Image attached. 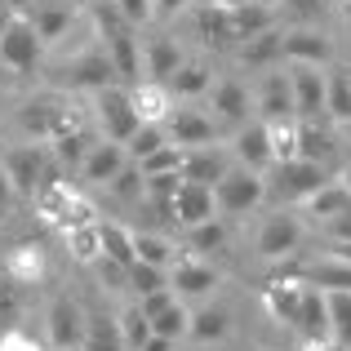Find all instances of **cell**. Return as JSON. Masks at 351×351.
<instances>
[{"instance_id": "1", "label": "cell", "mask_w": 351, "mask_h": 351, "mask_svg": "<svg viewBox=\"0 0 351 351\" xmlns=\"http://www.w3.org/2000/svg\"><path fill=\"white\" fill-rule=\"evenodd\" d=\"M0 165H5L9 182H14V196H40L49 182H58V156H53L49 143H27V147H9L5 156H0Z\"/></svg>"}, {"instance_id": "2", "label": "cell", "mask_w": 351, "mask_h": 351, "mask_svg": "<svg viewBox=\"0 0 351 351\" xmlns=\"http://www.w3.org/2000/svg\"><path fill=\"white\" fill-rule=\"evenodd\" d=\"M80 116H76V103L62 94H40V98H27L18 107V129H23L32 143H53L58 134L76 129Z\"/></svg>"}, {"instance_id": "3", "label": "cell", "mask_w": 351, "mask_h": 351, "mask_svg": "<svg viewBox=\"0 0 351 351\" xmlns=\"http://www.w3.org/2000/svg\"><path fill=\"white\" fill-rule=\"evenodd\" d=\"M329 178H334V173H329V165H320V160H302V156L276 160L271 178H267V200H276V205H302V200Z\"/></svg>"}, {"instance_id": "4", "label": "cell", "mask_w": 351, "mask_h": 351, "mask_svg": "<svg viewBox=\"0 0 351 351\" xmlns=\"http://www.w3.org/2000/svg\"><path fill=\"white\" fill-rule=\"evenodd\" d=\"M40 53H45V40L36 36L32 18L27 14H14L0 32V67L14 71V76H32L40 67Z\"/></svg>"}, {"instance_id": "5", "label": "cell", "mask_w": 351, "mask_h": 351, "mask_svg": "<svg viewBox=\"0 0 351 351\" xmlns=\"http://www.w3.org/2000/svg\"><path fill=\"white\" fill-rule=\"evenodd\" d=\"M94 112H98V125H103V138H112V143H129L134 129L143 125V116L134 107V89L116 85V80L94 89Z\"/></svg>"}, {"instance_id": "6", "label": "cell", "mask_w": 351, "mask_h": 351, "mask_svg": "<svg viewBox=\"0 0 351 351\" xmlns=\"http://www.w3.org/2000/svg\"><path fill=\"white\" fill-rule=\"evenodd\" d=\"M214 200H218V214H249L267 200V178L249 165H232L214 182Z\"/></svg>"}, {"instance_id": "7", "label": "cell", "mask_w": 351, "mask_h": 351, "mask_svg": "<svg viewBox=\"0 0 351 351\" xmlns=\"http://www.w3.org/2000/svg\"><path fill=\"white\" fill-rule=\"evenodd\" d=\"M302 218L289 214V205H280L276 214H267L263 223H258V254L267 258V263H285V258H293L302 249Z\"/></svg>"}, {"instance_id": "8", "label": "cell", "mask_w": 351, "mask_h": 351, "mask_svg": "<svg viewBox=\"0 0 351 351\" xmlns=\"http://www.w3.org/2000/svg\"><path fill=\"white\" fill-rule=\"evenodd\" d=\"M53 80H58L62 89H103V85H112V80H120V76H116L112 58H107V49L94 45V49L76 53L71 62H62V67L53 71Z\"/></svg>"}, {"instance_id": "9", "label": "cell", "mask_w": 351, "mask_h": 351, "mask_svg": "<svg viewBox=\"0 0 351 351\" xmlns=\"http://www.w3.org/2000/svg\"><path fill=\"white\" fill-rule=\"evenodd\" d=\"M289 85H293V116L298 120H320L325 116V67L311 62H289Z\"/></svg>"}, {"instance_id": "10", "label": "cell", "mask_w": 351, "mask_h": 351, "mask_svg": "<svg viewBox=\"0 0 351 351\" xmlns=\"http://www.w3.org/2000/svg\"><path fill=\"white\" fill-rule=\"evenodd\" d=\"M218 120L205 116V112H191V107H173L169 116H165V134H169L173 147H209L218 143Z\"/></svg>"}, {"instance_id": "11", "label": "cell", "mask_w": 351, "mask_h": 351, "mask_svg": "<svg viewBox=\"0 0 351 351\" xmlns=\"http://www.w3.org/2000/svg\"><path fill=\"white\" fill-rule=\"evenodd\" d=\"M45 325H49V347H53V351L80 347V338H85V307H80L71 293H58V298L49 302V316H45Z\"/></svg>"}, {"instance_id": "12", "label": "cell", "mask_w": 351, "mask_h": 351, "mask_svg": "<svg viewBox=\"0 0 351 351\" xmlns=\"http://www.w3.org/2000/svg\"><path fill=\"white\" fill-rule=\"evenodd\" d=\"M280 58L285 62H311V67H329L334 62V45L316 27H293L280 36Z\"/></svg>"}, {"instance_id": "13", "label": "cell", "mask_w": 351, "mask_h": 351, "mask_svg": "<svg viewBox=\"0 0 351 351\" xmlns=\"http://www.w3.org/2000/svg\"><path fill=\"white\" fill-rule=\"evenodd\" d=\"M232 156L240 165H249V169H271L276 156H271V129H267V120H245V125L236 129L232 138Z\"/></svg>"}, {"instance_id": "14", "label": "cell", "mask_w": 351, "mask_h": 351, "mask_svg": "<svg viewBox=\"0 0 351 351\" xmlns=\"http://www.w3.org/2000/svg\"><path fill=\"white\" fill-rule=\"evenodd\" d=\"M205 218H218L214 187H209V182L182 178L178 196H173V223H178V227H196V223H205Z\"/></svg>"}, {"instance_id": "15", "label": "cell", "mask_w": 351, "mask_h": 351, "mask_svg": "<svg viewBox=\"0 0 351 351\" xmlns=\"http://www.w3.org/2000/svg\"><path fill=\"white\" fill-rule=\"evenodd\" d=\"M169 289L178 298H205L209 289H218V271L209 263H200L196 254H187L169 267Z\"/></svg>"}, {"instance_id": "16", "label": "cell", "mask_w": 351, "mask_h": 351, "mask_svg": "<svg viewBox=\"0 0 351 351\" xmlns=\"http://www.w3.org/2000/svg\"><path fill=\"white\" fill-rule=\"evenodd\" d=\"M129 165V152H125V143H112V138H103V143H94L89 147V156L80 160V178L85 182H98V187H107V182L116 178L120 169Z\"/></svg>"}, {"instance_id": "17", "label": "cell", "mask_w": 351, "mask_h": 351, "mask_svg": "<svg viewBox=\"0 0 351 351\" xmlns=\"http://www.w3.org/2000/svg\"><path fill=\"white\" fill-rule=\"evenodd\" d=\"M298 329L307 343H334V334H329V298L325 289H316V285H302V307H298Z\"/></svg>"}, {"instance_id": "18", "label": "cell", "mask_w": 351, "mask_h": 351, "mask_svg": "<svg viewBox=\"0 0 351 351\" xmlns=\"http://www.w3.org/2000/svg\"><path fill=\"white\" fill-rule=\"evenodd\" d=\"M254 112H258V120H285V116H293V85H289V71H271V76H263L258 98H254Z\"/></svg>"}, {"instance_id": "19", "label": "cell", "mask_w": 351, "mask_h": 351, "mask_svg": "<svg viewBox=\"0 0 351 351\" xmlns=\"http://www.w3.org/2000/svg\"><path fill=\"white\" fill-rule=\"evenodd\" d=\"M27 18H32L36 36H40L45 45H53V40H62V36H67L71 18H76V5H67V0H32Z\"/></svg>"}, {"instance_id": "20", "label": "cell", "mask_w": 351, "mask_h": 351, "mask_svg": "<svg viewBox=\"0 0 351 351\" xmlns=\"http://www.w3.org/2000/svg\"><path fill=\"white\" fill-rule=\"evenodd\" d=\"M209 103H214V120L218 125H245L249 120V89L240 80H218L209 85Z\"/></svg>"}, {"instance_id": "21", "label": "cell", "mask_w": 351, "mask_h": 351, "mask_svg": "<svg viewBox=\"0 0 351 351\" xmlns=\"http://www.w3.org/2000/svg\"><path fill=\"white\" fill-rule=\"evenodd\" d=\"M227 169H232V160H227V152H218L214 143L209 147H182V178L209 182V187H214Z\"/></svg>"}, {"instance_id": "22", "label": "cell", "mask_w": 351, "mask_h": 351, "mask_svg": "<svg viewBox=\"0 0 351 351\" xmlns=\"http://www.w3.org/2000/svg\"><path fill=\"white\" fill-rule=\"evenodd\" d=\"M263 307L276 325H298V307H302V285L298 280H280L276 276L263 289Z\"/></svg>"}, {"instance_id": "23", "label": "cell", "mask_w": 351, "mask_h": 351, "mask_svg": "<svg viewBox=\"0 0 351 351\" xmlns=\"http://www.w3.org/2000/svg\"><path fill=\"white\" fill-rule=\"evenodd\" d=\"M302 209H307V218H316V223H325V218L343 214V209H351V182H347V178L320 182V187L311 191L307 200H302Z\"/></svg>"}, {"instance_id": "24", "label": "cell", "mask_w": 351, "mask_h": 351, "mask_svg": "<svg viewBox=\"0 0 351 351\" xmlns=\"http://www.w3.org/2000/svg\"><path fill=\"white\" fill-rule=\"evenodd\" d=\"M165 85H169L173 98H200V94H209V85H214V71H209L205 58H182L178 71H173Z\"/></svg>"}, {"instance_id": "25", "label": "cell", "mask_w": 351, "mask_h": 351, "mask_svg": "<svg viewBox=\"0 0 351 351\" xmlns=\"http://www.w3.org/2000/svg\"><path fill=\"white\" fill-rule=\"evenodd\" d=\"M134 107H138V116L143 120H160L165 125V116L173 112V94H169V85H165V80H134Z\"/></svg>"}, {"instance_id": "26", "label": "cell", "mask_w": 351, "mask_h": 351, "mask_svg": "<svg viewBox=\"0 0 351 351\" xmlns=\"http://www.w3.org/2000/svg\"><path fill=\"white\" fill-rule=\"evenodd\" d=\"M334 152H338L334 129H325L320 120H298V156H302V160L329 165V160H334Z\"/></svg>"}, {"instance_id": "27", "label": "cell", "mask_w": 351, "mask_h": 351, "mask_svg": "<svg viewBox=\"0 0 351 351\" xmlns=\"http://www.w3.org/2000/svg\"><path fill=\"white\" fill-rule=\"evenodd\" d=\"M5 276L18 280L23 289H32V285L45 276V249L40 245H14L9 258H5Z\"/></svg>"}, {"instance_id": "28", "label": "cell", "mask_w": 351, "mask_h": 351, "mask_svg": "<svg viewBox=\"0 0 351 351\" xmlns=\"http://www.w3.org/2000/svg\"><path fill=\"white\" fill-rule=\"evenodd\" d=\"M85 351H129L125 338H120L116 316H103V311H85V338H80Z\"/></svg>"}, {"instance_id": "29", "label": "cell", "mask_w": 351, "mask_h": 351, "mask_svg": "<svg viewBox=\"0 0 351 351\" xmlns=\"http://www.w3.org/2000/svg\"><path fill=\"white\" fill-rule=\"evenodd\" d=\"M325 116L351 125V76L347 67H325Z\"/></svg>"}, {"instance_id": "30", "label": "cell", "mask_w": 351, "mask_h": 351, "mask_svg": "<svg viewBox=\"0 0 351 351\" xmlns=\"http://www.w3.org/2000/svg\"><path fill=\"white\" fill-rule=\"evenodd\" d=\"M196 32L205 36L214 49L236 45V32H232V18H227V5H196Z\"/></svg>"}, {"instance_id": "31", "label": "cell", "mask_w": 351, "mask_h": 351, "mask_svg": "<svg viewBox=\"0 0 351 351\" xmlns=\"http://www.w3.org/2000/svg\"><path fill=\"white\" fill-rule=\"evenodd\" d=\"M178 62H182V49H178V40H169V36H156V40L147 45V53H143V71L152 80H169L173 71H178Z\"/></svg>"}, {"instance_id": "32", "label": "cell", "mask_w": 351, "mask_h": 351, "mask_svg": "<svg viewBox=\"0 0 351 351\" xmlns=\"http://www.w3.org/2000/svg\"><path fill=\"white\" fill-rule=\"evenodd\" d=\"M227 334H232V316H227V307H200V311H191L187 338H196V343H223Z\"/></svg>"}, {"instance_id": "33", "label": "cell", "mask_w": 351, "mask_h": 351, "mask_svg": "<svg viewBox=\"0 0 351 351\" xmlns=\"http://www.w3.org/2000/svg\"><path fill=\"white\" fill-rule=\"evenodd\" d=\"M94 143H98V138L89 134L85 125H76V129H67V134H58L49 147H53V156H58L62 169H80V160L89 156V147H94Z\"/></svg>"}, {"instance_id": "34", "label": "cell", "mask_w": 351, "mask_h": 351, "mask_svg": "<svg viewBox=\"0 0 351 351\" xmlns=\"http://www.w3.org/2000/svg\"><path fill=\"white\" fill-rule=\"evenodd\" d=\"M98 240H103V254H107V258H116V263H125V267L138 263V254H134V232H129V227L98 218Z\"/></svg>"}, {"instance_id": "35", "label": "cell", "mask_w": 351, "mask_h": 351, "mask_svg": "<svg viewBox=\"0 0 351 351\" xmlns=\"http://www.w3.org/2000/svg\"><path fill=\"white\" fill-rule=\"evenodd\" d=\"M280 36L285 32L267 27V32L240 40V62H249V67H267V62H276V58H280Z\"/></svg>"}, {"instance_id": "36", "label": "cell", "mask_w": 351, "mask_h": 351, "mask_svg": "<svg viewBox=\"0 0 351 351\" xmlns=\"http://www.w3.org/2000/svg\"><path fill=\"white\" fill-rule=\"evenodd\" d=\"M134 254H138V263L165 267V271L178 263V249H173L165 236H156V232H134Z\"/></svg>"}, {"instance_id": "37", "label": "cell", "mask_w": 351, "mask_h": 351, "mask_svg": "<svg viewBox=\"0 0 351 351\" xmlns=\"http://www.w3.org/2000/svg\"><path fill=\"white\" fill-rule=\"evenodd\" d=\"M329 334H334V343L351 351V289H329Z\"/></svg>"}, {"instance_id": "38", "label": "cell", "mask_w": 351, "mask_h": 351, "mask_svg": "<svg viewBox=\"0 0 351 351\" xmlns=\"http://www.w3.org/2000/svg\"><path fill=\"white\" fill-rule=\"evenodd\" d=\"M165 143H169V134H165V125H160V120H143V125L134 129V138L125 143V152H129V160L138 165V160H147L152 152H160Z\"/></svg>"}, {"instance_id": "39", "label": "cell", "mask_w": 351, "mask_h": 351, "mask_svg": "<svg viewBox=\"0 0 351 351\" xmlns=\"http://www.w3.org/2000/svg\"><path fill=\"white\" fill-rule=\"evenodd\" d=\"M187 245L196 249V254H218V249H227V227H223V218H205V223L187 227Z\"/></svg>"}, {"instance_id": "40", "label": "cell", "mask_w": 351, "mask_h": 351, "mask_svg": "<svg viewBox=\"0 0 351 351\" xmlns=\"http://www.w3.org/2000/svg\"><path fill=\"white\" fill-rule=\"evenodd\" d=\"M187 325H191V311L182 307V298H173L165 311H156V316H152V334H165V338H173V343L187 338Z\"/></svg>"}, {"instance_id": "41", "label": "cell", "mask_w": 351, "mask_h": 351, "mask_svg": "<svg viewBox=\"0 0 351 351\" xmlns=\"http://www.w3.org/2000/svg\"><path fill=\"white\" fill-rule=\"evenodd\" d=\"M116 325H120V338H125V347H129V351H138V347L147 343V338H152V320L143 316V307H138V302H129V307L120 311Z\"/></svg>"}, {"instance_id": "42", "label": "cell", "mask_w": 351, "mask_h": 351, "mask_svg": "<svg viewBox=\"0 0 351 351\" xmlns=\"http://www.w3.org/2000/svg\"><path fill=\"white\" fill-rule=\"evenodd\" d=\"M67 249H71V258H76V263H94V258L103 254V240H98V218H94V223H85V227H71V232H67Z\"/></svg>"}, {"instance_id": "43", "label": "cell", "mask_w": 351, "mask_h": 351, "mask_svg": "<svg viewBox=\"0 0 351 351\" xmlns=\"http://www.w3.org/2000/svg\"><path fill=\"white\" fill-rule=\"evenodd\" d=\"M18 316H23V285L9 280L5 267H0V334L18 325Z\"/></svg>"}, {"instance_id": "44", "label": "cell", "mask_w": 351, "mask_h": 351, "mask_svg": "<svg viewBox=\"0 0 351 351\" xmlns=\"http://www.w3.org/2000/svg\"><path fill=\"white\" fill-rule=\"evenodd\" d=\"M129 289L134 293H152V289H169V271L152 263H134L129 267Z\"/></svg>"}, {"instance_id": "45", "label": "cell", "mask_w": 351, "mask_h": 351, "mask_svg": "<svg viewBox=\"0 0 351 351\" xmlns=\"http://www.w3.org/2000/svg\"><path fill=\"white\" fill-rule=\"evenodd\" d=\"M138 169L143 173H182V147L165 143L160 152H152L147 160H138Z\"/></svg>"}, {"instance_id": "46", "label": "cell", "mask_w": 351, "mask_h": 351, "mask_svg": "<svg viewBox=\"0 0 351 351\" xmlns=\"http://www.w3.org/2000/svg\"><path fill=\"white\" fill-rule=\"evenodd\" d=\"M107 187H112V196H116V200H143V169L129 160L125 169H120L116 178L107 182Z\"/></svg>"}, {"instance_id": "47", "label": "cell", "mask_w": 351, "mask_h": 351, "mask_svg": "<svg viewBox=\"0 0 351 351\" xmlns=\"http://www.w3.org/2000/svg\"><path fill=\"white\" fill-rule=\"evenodd\" d=\"M98 271V280L107 285V289H129V267L125 263H116V258H107V254H98L94 263H89Z\"/></svg>"}, {"instance_id": "48", "label": "cell", "mask_w": 351, "mask_h": 351, "mask_svg": "<svg viewBox=\"0 0 351 351\" xmlns=\"http://www.w3.org/2000/svg\"><path fill=\"white\" fill-rule=\"evenodd\" d=\"M173 298H178L173 289H152V293H138V307H143V316H147V320H152L156 311H165Z\"/></svg>"}, {"instance_id": "49", "label": "cell", "mask_w": 351, "mask_h": 351, "mask_svg": "<svg viewBox=\"0 0 351 351\" xmlns=\"http://www.w3.org/2000/svg\"><path fill=\"white\" fill-rule=\"evenodd\" d=\"M0 351H49V347L36 343V338H27L23 329H5V334H0Z\"/></svg>"}, {"instance_id": "50", "label": "cell", "mask_w": 351, "mask_h": 351, "mask_svg": "<svg viewBox=\"0 0 351 351\" xmlns=\"http://www.w3.org/2000/svg\"><path fill=\"white\" fill-rule=\"evenodd\" d=\"M320 232H325V240H351V209L325 218V223H320Z\"/></svg>"}, {"instance_id": "51", "label": "cell", "mask_w": 351, "mask_h": 351, "mask_svg": "<svg viewBox=\"0 0 351 351\" xmlns=\"http://www.w3.org/2000/svg\"><path fill=\"white\" fill-rule=\"evenodd\" d=\"M116 9H120V14H125L134 27H143L147 18H156V14H152V0H116Z\"/></svg>"}, {"instance_id": "52", "label": "cell", "mask_w": 351, "mask_h": 351, "mask_svg": "<svg viewBox=\"0 0 351 351\" xmlns=\"http://www.w3.org/2000/svg\"><path fill=\"white\" fill-rule=\"evenodd\" d=\"M191 0H152V14L156 18H173V14H182Z\"/></svg>"}, {"instance_id": "53", "label": "cell", "mask_w": 351, "mask_h": 351, "mask_svg": "<svg viewBox=\"0 0 351 351\" xmlns=\"http://www.w3.org/2000/svg\"><path fill=\"white\" fill-rule=\"evenodd\" d=\"M138 351H178V343H173V338H165V334H152Z\"/></svg>"}, {"instance_id": "54", "label": "cell", "mask_w": 351, "mask_h": 351, "mask_svg": "<svg viewBox=\"0 0 351 351\" xmlns=\"http://www.w3.org/2000/svg\"><path fill=\"white\" fill-rule=\"evenodd\" d=\"M14 205V182H9V173H5V165H0V214Z\"/></svg>"}, {"instance_id": "55", "label": "cell", "mask_w": 351, "mask_h": 351, "mask_svg": "<svg viewBox=\"0 0 351 351\" xmlns=\"http://www.w3.org/2000/svg\"><path fill=\"white\" fill-rule=\"evenodd\" d=\"M325 254H334V258H343V263H351V240H329Z\"/></svg>"}, {"instance_id": "56", "label": "cell", "mask_w": 351, "mask_h": 351, "mask_svg": "<svg viewBox=\"0 0 351 351\" xmlns=\"http://www.w3.org/2000/svg\"><path fill=\"white\" fill-rule=\"evenodd\" d=\"M200 5H240V0H200Z\"/></svg>"}, {"instance_id": "57", "label": "cell", "mask_w": 351, "mask_h": 351, "mask_svg": "<svg viewBox=\"0 0 351 351\" xmlns=\"http://www.w3.org/2000/svg\"><path fill=\"white\" fill-rule=\"evenodd\" d=\"M62 351H85V347H62Z\"/></svg>"}, {"instance_id": "58", "label": "cell", "mask_w": 351, "mask_h": 351, "mask_svg": "<svg viewBox=\"0 0 351 351\" xmlns=\"http://www.w3.org/2000/svg\"><path fill=\"white\" fill-rule=\"evenodd\" d=\"M347 182H351V169H347Z\"/></svg>"}, {"instance_id": "59", "label": "cell", "mask_w": 351, "mask_h": 351, "mask_svg": "<svg viewBox=\"0 0 351 351\" xmlns=\"http://www.w3.org/2000/svg\"><path fill=\"white\" fill-rule=\"evenodd\" d=\"M0 76H5V67H0Z\"/></svg>"}, {"instance_id": "60", "label": "cell", "mask_w": 351, "mask_h": 351, "mask_svg": "<svg viewBox=\"0 0 351 351\" xmlns=\"http://www.w3.org/2000/svg\"><path fill=\"white\" fill-rule=\"evenodd\" d=\"M347 76H351V67H347Z\"/></svg>"}]
</instances>
